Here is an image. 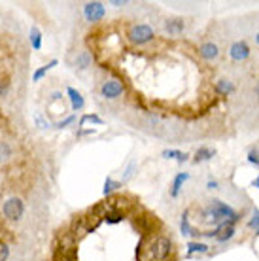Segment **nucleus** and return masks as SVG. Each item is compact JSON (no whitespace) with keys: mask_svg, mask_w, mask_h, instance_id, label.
<instances>
[{"mask_svg":"<svg viewBox=\"0 0 259 261\" xmlns=\"http://www.w3.org/2000/svg\"><path fill=\"white\" fill-rule=\"evenodd\" d=\"M104 220H106V224H110V225L119 224V222H123V212L110 210V212H106V214H104Z\"/></svg>","mask_w":259,"mask_h":261,"instance_id":"nucleus-20","label":"nucleus"},{"mask_svg":"<svg viewBox=\"0 0 259 261\" xmlns=\"http://www.w3.org/2000/svg\"><path fill=\"white\" fill-rule=\"evenodd\" d=\"M256 93H258V95H259V84H258V85H256Z\"/></svg>","mask_w":259,"mask_h":261,"instance_id":"nucleus-36","label":"nucleus"},{"mask_svg":"<svg viewBox=\"0 0 259 261\" xmlns=\"http://www.w3.org/2000/svg\"><path fill=\"white\" fill-rule=\"evenodd\" d=\"M155 36L154 28L150 27V25H144V23H140V25H133L131 30H129V40L136 44V46H144L148 42H152Z\"/></svg>","mask_w":259,"mask_h":261,"instance_id":"nucleus-2","label":"nucleus"},{"mask_svg":"<svg viewBox=\"0 0 259 261\" xmlns=\"http://www.w3.org/2000/svg\"><path fill=\"white\" fill-rule=\"evenodd\" d=\"M229 55L233 61H237V63H242V61H246L250 57V46L248 42H244V40H239V42H235L229 49Z\"/></svg>","mask_w":259,"mask_h":261,"instance_id":"nucleus-7","label":"nucleus"},{"mask_svg":"<svg viewBox=\"0 0 259 261\" xmlns=\"http://www.w3.org/2000/svg\"><path fill=\"white\" fill-rule=\"evenodd\" d=\"M119 187H121V184H119V182H114L112 178H106L104 189H102V193H104V195H110L112 191H115V189H119Z\"/></svg>","mask_w":259,"mask_h":261,"instance_id":"nucleus-23","label":"nucleus"},{"mask_svg":"<svg viewBox=\"0 0 259 261\" xmlns=\"http://www.w3.org/2000/svg\"><path fill=\"white\" fill-rule=\"evenodd\" d=\"M59 65V61L57 59H53V61H49L48 65H44L42 66V68H38V70H36V72H34V76H32V82H40V80H42V78H44V76L48 74L49 70H51V68H53V66H57Z\"/></svg>","mask_w":259,"mask_h":261,"instance_id":"nucleus-15","label":"nucleus"},{"mask_svg":"<svg viewBox=\"0 0 259 261\" xmlns=\"http://www.w3.org/2000/svg\"><path fill=\"white\" fill-rule=\"evenodd\" d=\"M208 252V244L199 243V241H193V243L187 244V254H206Z\"/></svg>","mask_w":259,"mask_h":261,"instance_id":"nucleus-18","label":"nucleus"},{"mask_svg":"<svg viewBox=\"0 0 259 261\" xmlns=\"http://www.w3.org/2000/svg\"><path fill=\"white\" fill-rule=\"evenodd\" d=\"M2 212H4V216H6L8 220L17 222V220H21L23 214H25V205H23V201H21L19 197H11V199H8V201L4 203Z\"/></svg>","mask_w":259,"mask_h":261,"instance_id":"nucleus-3","label":"nucleus"},{"mask_svg":"<svg viewBox=\"0 0 259 261\" xmlns=\"http://www.w3.org/2000/svg\"><path fill=\"white\" fill-rule=\"evenodd\" d=\"M125 91V85L121 80H106L102 87H100V95L104 97V99H117L119 95Z\"/></svg>","mask_w":259,"mask_h":261,"instance_id":"nucleus-4","label":"nucleus"},{"mask_svg":"<svg viewBox=\"0 0 259 261\" xmlns=\"http://www.w3.org/2000/svg\"><path fill=\"white\" fill-rule=\"evenodd\" d=\"M91 63H93V57H91V53H89V51H82V53H78L76 66L80 68V70H86V68H89V66H91Z\"/></svg>","mask_w":259,"mask_h":261,"instance_id":"nucleus-13","label":"nucleus"},{"mask_svg":"<svg viewBox=\"0 0 259 261\" xmlns=\"http://www.w3.org/2000/svg\"><path fill=\"white\" fill-rule=\"evenodd\" d=\"M34 122H36V125H38L40 129H49V123L42 118V114H36V116H34Z\"/></svg>","mask_w":259,"mask_h":261,"instance_id":"nucleus-29","label":"nucleus"},{"mask_svg":"<svg viewBox=\"0 0 259 261\" xmlns=\"http://www.w3.org/2000/svg\"><path fill=\"white\" fill-rule=\"evenodd\" d=\"M163 157L165 159H176L178 163H183V161H187V153H183V151H180V149H165Z\"/></svg>","mask_w":259,"mask_h":261,"instance_id":"nucleus-17","label":"nucleus"},{"mask_svg":"<svg viewBox=\"0 0 259 261\" xmlns=\"http://www.w3.org/2000/svg\"><path fill=\"white\" fill-rule=\"evenodd\" d=\"M173 250V243L167 237H157L155 241H152L150 244V258L155 261H165L169 258V254Z\"/></svg>","mask_w":259,"mask_h":261,"instance_id":"nucleus-1","label":"nucleus"},{"mask_svg":"<svg viewBox=\"0 0 259 261\" xmlns=\"http://www.w3.org/2000/svg\"><path fill=\"white\" fill-rule=\"evenodd\" d=\"M86 123H96V125H102L104 122H102V120H100L96 114H86V116L80 120V127H84Z\"/></svg>","mask_w":259,"mask_h":261,"instance_id":"nucleus-21","label":"nucleus"},{"mask_svg":"<svg viewBox=\"0 0 259 261\" xmlns=\"http://www.w3.org/2000/svg\"><path fill=\"white\" fill-rule=\"evenodd\" d=\"M233 235H235V225H233V222H225V224L218 225V229H216V239H218L220 243L229 241Z\"/></svg>","mask_w":259,"mask_h":261,"instance_id":"nucleus-10","label":"nucleus"},{"mask_svg":"<svg viewBox=\"0 0 259 261\" xmlns=\"http://www.w3.org/2000/svg\"><path fill=\"white\" fill-rule=\"evenodd\" d=\"M182 233L183 235H197L195 231L191 229V225H189V214L187 212H183V216H182Z\"/></svg>","mask_w":259,"mask_h":261,"instance_id":"nucleus-24","label":"nucleus"},{"mask_svg":"<svg viewBox=\"0 0 259 261\" xmlns=\"http://www.w3.org/2000/svg\"><path fill=\"white\" fill-rule=\"evenodd\" d=\"M106 9H104V4L102 2H87L84 6V15L89 23H96L100 19L104 17Z\"/></svg>","mask_w":259,"mask_h":261,"instance_id":"nucleus-6","label":"nucleus"},{"mask_svg":"<svg viewBox=\"0 0 259 261\" xmlns=\"http://www.w3.org/2000/svg\"><path fill=\"white\" fill-rule=\"evenodd\" d=\"M10 258V248L6 243H0V261H6Z\"/></svg>","mask_w":259,"mask_h":261,"instance_id":"nucleus-28","label":"nucleus"},{"mask_svg":"<svg viewBox=\"0 0 259 261\" xmlns=\"http://www.w3.org/2000/svg\"><path fill=\"white\" fill-rule=\"evenodd\" d=\"M74 120H76V116H68L67 120H63V122L57 123L59 129H63V127H67V125H70V123H74Z\"/></svg>","mask_w":259,"mask_h":261,"instance_id":"nucleus-31","label":"nucleus"},{"mask_svg":"<svg viewBox=\"0 0 259 261\" xmlns=\"http://www.w3.org/2000/svg\"><path fill=\"white\" fill-rule=\"evenodd\" d=\"M218 186H220V184H218L216 180H210V182L206 184V187H208V189H218Z\"/></svg>","mask_w":259,"mask_h":261,"instance_id":"nucleus-33","label":"nucleus"},{"mask_svg":"<svg viewBox=\"0 0 259 261\" xmlns=\"http://www.w3.org/2000/svg\"><path fill=\"white\" fill-rule=\"evenodd\" d=\"M67 95H68V99H70V104H72V110H74V112L84 110L86 101H84V97H82V93H80V91H76L74 87H68Z\"/></svg>","mask_w":259,"mask_h":261,"instance_id":"nucleus-9","label":"nucleus"},{"mask_svg":"<svg viewBox=\"0 0 259 261\" xmlns=\"http://www.w3.org/2000/svg\"><path fill=\"white\" fill-rule=\"evenodd\" d=\"M216 155V149L212 148H199L195 153V163H202V161H210Z\"/></svg>","mask_w":259,"mask_h":261,"instance_id":"nucleus-14","label":"nucleus"},{"mask_svg":"<svg viewBox=\"0 0 259 261\" xmlns=\"http://www.w3.org/2000/svg\"><path fill=\"white\" fill-rule=\"evenodd\" d=\"M59 101H63V93H61V91H53V93H51V99H49V104L59 103Z\"/></svg>","mask_w":259,"mask_h":261,"instance_id":"nucleus-32","label":"nucleus"},{"mask_svg":"<svg viewBox=\"0 0 259 261\" xmlns=\"http://www.w3.org/2000/svg\"><path fill=\"white\" fill-rule=\"evenodd\" d=\"M135 170H136V163H135V161H131V163H129V167L125 168L123 182H129V180H131V178L135 176Z\"/></svg>","mask_w":259,"mask_h":261,"instance_id":"nucleus-25","label":"nucleus"},{"mask_svg":"<svg viewBox=\"0 0 259 261\" xmlns=\"http://www.w3.org/2000/svg\"><path fill=\"white\" fill-rule=\"evenodd\" d=\"M11 157V148L8 142H0V163L8 161Z\"/></svg>","mask_w":259,"mask_h":261,"instance_id":"nucleus-22","label":"nucleus"},{"mask_svg":"<svg viewBox=\"0 0 259 261\" xmlns=\"http://www.w3.org/2000/svg\"><path fill=\"white\" fill-rule=\"evenodd\" d=\"M30 44H32V47L38 51V49H42V32H40L36 27L30 28Z\"/></svg>","mask_w":259,"mask_h":261,"instance_id":"nucleus-19","label":"nucleus"},{"mask_svg":"<svg viewBox=\"0 0 259 261\" xmlns=\"http://www.w3.org/2000/svg\"><path fill=\"white\" fill-rule=\"evenodd\" d=\"M210 206H212V210L221 218L223 224H225V222H233V224H235V222L239 220V214H237L231 206H227L225 203H221V201H212Z\"/></svg>","mask_w":259,"mask_h":261,"instance_id":"nucleus-5","label":"nucleus"},{"mask_svg":"<svg viewBox=\"0 0 259 261\" xmlns=\"http://www.w3.org/2000/svg\"><path fill=\"white\" fill-rule=\"evenodd\" d=\"M189 180V174L187 172H178L176 178H174L173 182V189H171V195L173 197H178L180 195V191H182V186Z\"/></svg>","mask_w":259,"mask_h":261,"instance_id":"nucleus-12","label":"nucleus"},{"mask_svg":"<svg viewBox=\"0 0 259 261\" xmlns=\"http://www.w3.org/2000/svg\"><path fill=\"white\" fill-rule=\"evenodd\" d=\"M199 55L202 59H206V61H214V59H218V55H220V49H218V46L214 42H206V44H202L199 47Z\"/></svg>","mask_w":259,"mask_h":261,"instance_id":"nucleus-8","label":"nucleus"},{"mask_svg":"<svg viewBox=\"0 0 259 261\" xmlns=\"http://www.w3.org/2000/svg\"><path fill=\"white\" fill-rule=\"evenodd\" d=\"M185 25H183L182 19H169V21H165V30L169 32V34H173V36H178V34H182Z\"/></svg>","mask_w":259,"mask_h":261,"instance_id":"nucleus-11","label":"nucleus"},{"mask_svg":"<svg viewBox=\"0 0 259 261\" xmlns=\"http://www.w3.org/2000/svg\"><path fill=\"white\" fill-rule=\"evenodd\" d=\"M248 225L252 227V229H256V233H259V210L258 208L254 210V216H252V220H250Z\"/></svg>","mask_w":259,"mask_h":261,"instance_id":"nucleus-26","label":"nucleus"},{"mask_svg":"<svg viewBox=\"0 0 259 261\" xmlns=\"http://www.w3.org/2000/svg\"><path fill=\"white\" fill-rule=\"evenodd\" d=\"M8 87H10V84H8L6 80H0V97H6V95H8Z\"/></svg>","mask_w":259,"mask_h":261,"instance_id":"nucleus-30","label":"nucleus"},{"mask_svg":"<svg viewBox=\"0 0 259 261\" xmlns=\"http://www.w3.org/2000/svg\"><path fill=\"white\" fill-rule=\"evenodd\" d=\"M0 243H2V241H0Z\"/></svg>","mask_w":259,"mask_h":261,"instance_id":"nucleus-37","label":"nucleus"},{"mask_svg":"<svg viewBox=\"0 0 259 261\" xmlns=\"http://www.w3.org/2000/svg\"><path fill=\"white\" fill-rule=\"evenodd\" d=\"M256 42H258V46H259V32L256 34Z\"/></svg>","mask_w":259,"mask_h":261,"instance_id":"nucleus-35","label":"nucleus"},{"mask_svg":"<svg viewBox=\"0 0 259 261\" xmlns=\"http://www.w3.org/2000/svg\"><path fill=\"white\" fill-rule=\"evenodd\" d=\"M254 187H259V176L254 180Z\"/></svg>","mask_w":259,"mask_h":261,"instance_id":"nucleus-34","label":"nucleus"},{"mask_svg":"<svg viewBox=\"0 0 259 261\" xmlns=\"http://www.w3.org/2000/svg\"><path fill=\"white\" fill-rule=\"evenodd\" d=\"M248 163L254 167H259V151L258 149H252L248 153Z\"/></svg>","mask_w":259,"mask_h":261,"instance_id":"nucleus-27","label":"nucleus"},{"mask_svg":"<svg viewBox=\"0 0 259 261\" xmlns=\"http://www.w3.org/2000/svg\"><path fill=\"white\" fill-rule=\"evenodd\" d=\"M216 91L220 95H229L235 91V85L231 84L229 80H225V78H221V80H218L216 82Z\"/></svg>","mask_w":259,"mask_h":261,"instance_id":"nucleus-16","label":"nucleus"}]
</instances>
